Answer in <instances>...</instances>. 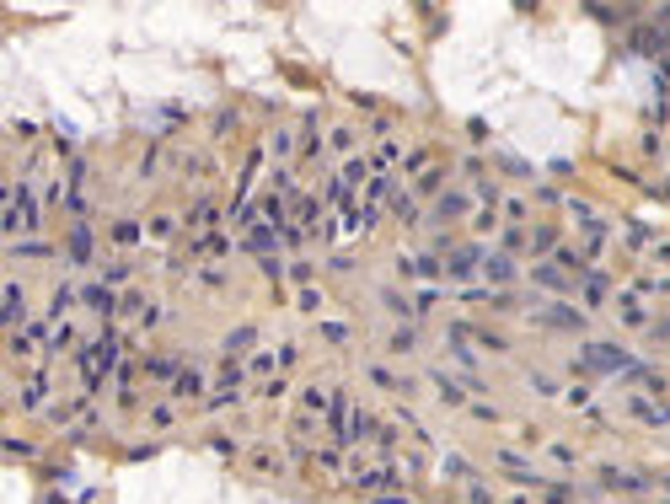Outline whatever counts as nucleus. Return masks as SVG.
Segmentation results:
<instances>
[{"label": "nucleus", "instance_id": "nucleus-42", "mask_svg": "<svg viewBox=\"0 0 670 504\" xmlns=\"http://www.w3.org/2000/svg\"><path fill=\"white\" fill-rule=\"evenodd\" d=\"M403 166H407V172H429V150H407Z\"/></svg>", "mask_w": 670, "mask_h": 504}, {"label": "nucleus", "instance_id": "nucleus-30", "mask_svg": "<svg viewBox=\"0 0 670 504\" xmlns=\"http://www.w3.org/2000/svg\"><path fill=\"white\" fill-rule=\"evenodd\" d=\"M76 413H81V408H70V403H49V408H43V419L54 424V429H64V424L76 419Z\"/></svg>", "mask_w": 670, "mask_h": 504}, {"label": "nucleus", "instance_id": "nucleus-8", "mask_svg": "<svg viewBox=\"0 0 670 504\" xmlns=\"http://www.w3.org/2000/svg\"><path fill=\"white\" fill-rule=\"evenodd\" d=\"M0 317H6V327H27V295H21V284H6Z\"/></svg>", "mask_w": 670, "mask_h": 504}, {"label": "nucleus", "instance_id": "nucleus-18", "mask_svg": "<svg viewBox=\"0 0 670 504\" xmlns=\"http://www.w3.org/2000/svg\"><path fill=\"white\" fill-rule=\"evenodd\" d=\"M483 279H493V284H509V279H515L509 252H488V258H483Z\"/></svg>", "mask_w": 670, "mask_h": 504}, {"label": "nucleus", "instance_id": "nucleus-10", "mask_svg": "<svg viewBox=\"0 0 670 504\" xmlns=\"http://www.w3.org/2000/svg\"><path fill=\"white\" fill-rule=\"evenodd\" d=\"M327 408H333V392H327V386H306V392H301V424H306V419L317 424Z\"/></svg>", "mask_w": 670, "mask_h": 504}, {"label": "nucleus", "instance_id": "nucleus-7", "mask_svg": "<svg viewBox=\"0 0 670 504\" xmlns=\"http://www.w3.org/2000/svg\"><path fill=\"white\" fill-rule=\"evenodd\" d=\"M322 156V113H306L301 123V162H317Z\"/></svg>", "mask_w": 670, "mask_h": 504}, {"label": "nucleus", "instance_id": "nucleus-27", "mask_svg": "<svg viewBox=\"0 0 670 504\" xmlns=\"http://www.w3.org/2000/svg\"><path fill=\"white\" fill-rule=\"evenodd\" d=\"M365 172H370V162H360V156H349V162H344V172H338V177H344V188H349V193H354V188H360V182H365Z\"/></svg>", "mask_w": 670, "mask_h": 504}, {"label": "nucleus", "instance_id": "nucleus-43", "mask_svg": "<svg viewBox=\"0 0 670 504\" xmlns=\"http://www.w3.org/2000/svg\"><path fill=\"white\" fill-rule=\"evenodd\" d=\"M172 419H177V408H172V403L150 408V424H156V429H166V424H172Z\"/></svg>", "mask_w": 670, "mask_h": 504}, {"label": "nucleus", "instance_id": "nucleus-19", "mask_svg": "<svg viewBox=\"0 0 670 504\" xmlns=\"http://www.w3.org/2000/svg\"><path fill=\"white\" fill-rule=\"evenodd\" d=\"M76 295H81L76 284H54V301H49V322H64V311L76 306Z\"/></svg>", "mask_w": 670, "mask_h": 504}, {"label": "nucleus", "instance_id": "nucleus-2", "mask_svg": "<svg viewBox=\"0 0 670 504\" xmlns=\"http://www.w3.org/2000/svg\"><path fill=\"white\" fill-rule=\"evenodd\" d=\"M113 360H118V327L107 322V327H102V338L81 349V392H97V386L107 381V370H118Z\"/></svg>", "mask_w": 670, "mask_h": 504}, {"label": "nucleus", "instance_id": "nucleus-33", "mask_svg": "<svg viewBox=\"0 0 670 504\" xmlns=\"http://www.w3.org/2000/svg\"><path fill=\"white\" fill-rule=\"evenodd\" d=\"M76 343V333H70V322H54V338H49V354H60V349H70Z\"/></svg>", "mask_w": 670, "mask_h": 504}, {"label": "nucleus", "instance_id": "nucleus-34", "mask_svg": "<svg viewBox=\"0 0 670 504\" xmlns=\"http://www.w3.org/2000/svg\"><path fill=\"white\" fill-rule=\"evenodd\" d=\"M552 247H558V236H552L547 225H542V231H536V236H531V252H536V258H547Z\"/></svg>", "mask_w": 670, "mask_h": 504}, {"label": "nucleus", "instance_id": "nucleus-22", "mask_svg": "<svg viewBox=\"0 0 670 504\" xmlns=\"http://www.w3.org/2000/svg\"><path fill=\"white\" fill-rule=\"evenodd\" d=\"M391 215H397V220H403V225H413V220H418V199H413V193H403V188H397V193H391Z\"/></svg>", "mask_w": 670, "mask_h": 504}, {"label": "nucleus", "instance_id": "nucleus-11", "mask_svg": "<svg viewBox=\"0 0 670 504\" xmlns=\"http://www.w3.org/2000/svg\"><path fill=\"white\" fill-rule=\"evenodd\" d=\"M81 301L91 306L97 317H113V311H118V295H113V284H86V290H81Z\"/></svg>", "mask_w": 670, "mask_h": 504}, {"label": "nucleus", "instance_id": "nucleus-56", "mask_svg": "<svg viewBox=\"0 0 670 504\" xmlns=\"http://www.w3.org/2000/svg\"><path fill=\"white\" fill-rule=\"evenodd\" d=\"M665 488H670V478H665Z\"/></svg>", "mask_w": 670, "mask_h": 504}, {"label": "nucleus", "instance_id": "nucleus-12", "mask_svg": "<svg viewBox=\"0 0 670 504\" xmlns=\"http://www.w3.org/2000/svg\"><path fill=\"white\" fill-rule=\"evenodd\" d=\"M536 317L552 322V327H563V333H579V327H585V311H574V306H542Z\"/></svg>", "mask_w": 670, "mask_h": 504}, {"label": "nucleus", "instance_id": "nucleus-45", "mask_svg": "<svg viewBox=\"0 0 670 504\" xmlns=\"http://www.w3.org/2000/svg\"><path fill=\"white\" fill-rule=\"evenodd\" d=\"M370 504H413V499H407L403 488H381V494H376V499H370Z\"/></svg>", "mask_w": 670, "mask_h": 504}, {"label": "nucleus", "instance_id": "nucleus-3", "mask_svg": "<svg viewBox=\"0 0 670 504\" xmlns=\"http://www.w3.org/2000/svg\"><path fill=\"white\" fill-rule=\"evenodd\" d=\"M38 225V204L27 193V182L17 188H6V236H21V231H33Z\"/></svg>", "mask_w": 670, "mask_h": 504}, {"label": "nucleus", "instance_id": "nucleus-26", "mask_svg": "<svg viewBox=\"0 0 670 504\" xmlns=\"http://www.w3.org/2000/svg\"><path fill=\"white\" fill-rule=\"evenodd\" d=\"M70 258H76V263H91V231H86V225L70 231Z\"/></svg>", "mask_w": 670, "mask_h": 504}, {"label": "nucleus", "instance_id": "nucleus-48", "mask_svg": "<svg viewBox=\"0 0 670 504\" xmlns=\"http://www.w3.org/2000/svg\"><path fill=\"white\" fill-rule=\"evenodd\" d=\"M504 215H509V225L526 220V199H504Z\"/></svg>", "mask_w": 670, "mask_h": 504}, {"label": "nucleus", "instance_id": "nucleus-44", "mask_svg": "<svg viewBox=\"0 0 670 504\" xmlns=\"http://www.w3.org/2000/svg\"><path fill=\"white\" fill-rule=\"evenodd\" d=\"M11 252H17V258H43L49 247H43V242H11Z\"/></svg>", "mask_w": 670, "mask_h": 504}, {"label": "nucleus", "instance_id": "nucleus-47", "mask_svg": "<svg viewBox=\"0 0 670 504\" xmlns=\"http://www.w3.org/2000/svg\"><path fill=\"white\" fill-rule=\"evenodd\" d=\"M628 247H633V252H644V247H649V231H644V225H633V231H628Z\"/></svg>", "mask_w": 670, "mask_h": 504}, {"label": "nucleus", "instance_id": "nucleus-28", "mask_svg": "<svg viewBox=\"0 0 670 504\" xmlns=\"http://www.w3.org/2000/svg\"><path fill=\"white\" fill-rule=\"evenodd\" d=\"M268 150H274L279 162H290V150H295V134H290V129H274V134H268Z\"/></svg>", "mask_w": 670, "mask_h": 504}, {"label": "nucleus", "instance_id": "nucleus-23", "mask_svg": "<svg viewBox=\"0 0 670 504\" xmlns=\"http://www.w3.org/2000/svg\"><path fill=\"white\" fill-rule=\"evenodd\" d=\"M499 467H504L509 478H515V483H536V472H531V467H520V456H515V451H499Z\"/></svg>", "mask_w": 670, "mask_h": 504}, {"label": "nucleus", "instance_id": "nucleus-39", "mask_svg": "<svg viewBox=\"0 0 670 504\" xmlns=\"http://www.w3.org/2000/svg\"><path fill=\"white\" fill-rule=\"evenodd\" d=\"M322 338H327V343H344V338H349V322H338V317H333V322H322Z\"/></svg>", "mask_w": 670, "mask_h": 504}, {"label": "nucleus", "instance_id": "nucleus-16", "mask_svg": "<svg viewBox=\"0 0 670 504\" xmlns=\"http://www.w3.org/2000/svg\"><path fill=\"white\" fill-rule=\"evenodd\" d=\"M467 209H472V199H467V193H446V199L434 204V225H446V220H461Z\"/></svg>", "mask_w": 670, "mask_h": 504}, {"label": "nucleus", "instance_id": "nucleus-17", "mask_svg": "<svg viewBox=\"0 0 670 504\" xmlns=\"http://www.w3.org/2000/svg\"><path fill=\"white\" fill-rule=\"evenodd\" d=\"M43 392H49V370H33V376L21 381V408H27V413L43 408Z\"/></svg>", "mask_w": 670, "mask_h": 504}, {"label": "nucleus", "instance_id": "nucleus-21", "mask_svg": "<svg viewBox=\"0 0 670 504\" xmlns=\"http://www.w3.org/2000/svg\"><path fill=\"white\" fill-rule=\"evenodd\" d=\"M172 392H177V397H199V392H204V370H193V365H183V376L172 381Z\"/></svg>", "mask_w": 670, "mask_h": 504}, {"label": "nucleus", "instance_id": "nucleus-36", "mask_svg": "<svg viewBox=\"0 0 670 504\" xmlns=\"http://www.w3.org/2000/svg\"><path fill=\"white\" fill-rule=\"evenodd\" d=\"M407 268H413V274H418V279H434V274H440V258H413V263H407Z\"/></svg>", "mask_w": 670, "mask_h": 504}, {"label": "nucleus", "instance_id": "nucleus-32", "mask_svg": "<svg viewBox=\"0 0 670 504\" xmlns=\"http://www.w3.org/2000/svg\"><path fill=\"white\" fill-rule=\"evenodd\" d=\"M391 162H397V145H381V150L370 156V166H376V177H386V172H391Z\"/></svg>", "mask_w": 670, "mask_h": 504}, {"label": "nucleus", "instance_id": "nucleus-54", "mask_svg": "<svg viewBox=\"0 0 670 504\" xmlns=\"http://www.w3.org/2000/svg\"><path fill=\"white\" fill-rule=\"evenodd\" d=\"M649 338H660V343H670V322H654V327H649Z\"/></svg>", "mask_w": 670, "mask_h": 504}, {"label": "nucleus", "instance_id": "nucleus-25", "mask_svg": "<svg viewBox=\"0 0 670 504\" xmlns=\"http://www.w3.org/2000/svg\"><path fill=\"white\" fill-rule=\"evenodd\" d=\"M617 311H622V322H628V327H644V333H649V317H644V306H638V301H633V295H622V301H617Z\"/></svg>", "mask_w": 670, "mask_h": 504}, {"label": "nucleus", "instance_id": "nucleus-4", "mask_svg": "<svg viewBox=\"0 0 670 504\" xmlns=\"http://www.w3.org/2000/svg\"><path fill=\"white\" fill-rule=\"evenodd\" d=\"M601 488H617V494H649V478H644V472H622V467H601Z\"/></svg>", "mask_w": 670, "mask_h": 504}, {"label": "nucleus", "instance_id": "nucleus-24", "mask_svg": "<svg viewBox=\"0 0 670 504\" xmlns=\"http://www.w3.org/2000/svg\"><path fill=\"white\" fill-rule=\"evenodd\" d=\"M225 247H231V236H225V231H204L199 242H193V252H199V258H215V252H225Z\"/></svg>", "mask_w": 670, "mask_h": 504}, {"label": "nucleus", "instance_id": "nucleus-31", "mask_svg": "<svg viewBox=\"0 0 670 504\" xmlns=\"http://www.w3.org/2000/svg\"><path fill=\"white\" fill-rule=\"evenodd\" d=\"M145 370H150V381H177V376H183V370H177L172 360H150Z\"/></svg>", "mask_w": 670, "mask_h": 504}, {"label": "nucleus", "instance_id": "nucleus-53", "mask_svg": "<svg viewBox=\"0 0 670 504\" xmlns=\"http://www.w3.org/2000/svg\"><path fill=\"white\" fill-rule=\"evenodd\" d=\"M547 504H574V494L569 488H547Z\"/></svg>", "mask_w": 670, "mask_h": 504}, {"label": "nucleus", "instance_id": "nucleus-14", "mask_svg": "<svg viewBox=\"0 0 670 504\" xmlns=\"http://www.w3.org/2000/svg\"><path fill=\"white\" fill-rule=\"evenodd\" d=\"M215 215H220V204H215V199H199V204H193V209L183 215V225L204 236V231H215Z\"/></svg>", "mask_w": 670, "mask_h": 504}, {"label": "nucleus", "instance_id": "nucleus-40", "mask_svg": "<svg viewBox=\"0 0 670 504\" xmlns=\"http://www.w3.org/2000/svg\"><path fill=\"white\" fill-rule=\"evenodd\" d=\"M252 338H258V333H252V327H242V333H236V338L225 343V354H242V349H252Z\"/></svg>", "mask_w": 670, "mask_h": 504}, {"label": "nucleus", "instance_id": "nucleus-37", "mask_svg": "<svg viewBox=\"0 0 670 504\" xmlns=\"http://www.w3.org/2000/svg\"><path fill=\"white\" fill-rule=\"evenodd\" d=\"M526 231H520V225H509V231H504V252H526Z\"/></svg>", "mask_w": 670, "mask_h": 504}, {"label": "nucleus", "instance_id": "nucleus-38", "mask_svg": "<svg viewBox=\"0 0 670 504\" xmlns=\"http://www.w3.org/2000/svg\"><path fill=\"white\" fill-rule=\"evenodd\" d=\"M413 343H418V333H413V327H397V333H391V349H397V354H407Z\"/></svg>", "mask_w": 670, "mask_h": 504}, {"label": "nucleus", "instance_id": "nucleus-9", "mask_svg": "<svg viewBox=\"0 0 670 504\" xmlns=\"http://www.w3.org/2000/svg\"><path fill=\"white\" fill-rule=\"evenodd\" d=\"M483 258H488V252H483V242H472V247H461V252H450V258H446V274L467 279V274H472V268H477Z\"/></svg>", "mask_w": 670, "mask_h": 504}, {"label": "nucleus", "instance_id": "nucleus-13", "mask_svg": "<svg viewBox=\"0 0 670 504\" xmlns=\"http://www.w3.org/2000/svg\"><path fill=\"white\" fill-rule=\"evenodd\" d=\"M43 338H54V327H43V322H27L21 333H11V354H33Z\"/></svg>", "mask_w": 670, "mask_h": 504}, {"label": "nucleus", "instance_id": "nucleus-50", "mask_svg": "<svg viewBox=\"0 0 670 504\" xmlns=\"http://www.w3.org/2000/svg\"><path fill=\"white\" fill-rule=\"evenodd\" d=\"M467 504H493V494H488L483 483H472V488H467Z\"/></svg>", "mask_w": 670, "mask_h": 504}, {"label": "nucleus", "instance_id": "nucleus-46", "mask_svg": "<svg viewBox=\"0 0 670 504\" xmlns=\"http://www.w3.org/2000/svg\"><path fill=\"white\" fill-rule=\"evenodd\" d=\"M349 145H354V134H349V129H333V134H327V150H349Z\"/></svg>", "mask_w": 670, "mask_h": 504}, {"label": "nucleus", "instance_id": "nucleus-5", "mask_svg": "<svg viewBox=\"0 0 670 504\" xmlns=\"http://www.w3.org/2000/svg\"><path fill=\"white\" fill-rule=\"evenodd\" d=\"M633 49H638V54H665L670 49V27H660V21L633 27Z\"/></svg>", "mask_w": 670, "mask_h": 504}, {"label": "nucleus", "instance_id": "nucleus-55", "mask_svg": "<svg viewBox=\"0 0 670 504\" xmlns=\"http://www.w3.org/2000/svg\"><path fill=\"white\" fill-rule=\"evenodd\" d=\"M515 504H526V499H515Z\"/></svg>", "mask_w": 670, "mask_h": 504}, {"label": "nucleus", "instance_id": "nucleus-35", "mask_svg": "<svg viewBox=\"0 0 670 504\" xmlns=\"http://www.w3.org/2000/svg\"><path fill=\"white\" fill-rule=\"evenodd\" d=\"M113 242H118V247H134V242H140V225H129V220L113 225Z\"/></svg>", "mask_w": 670, "mask_h": 504}, {"label": "nucleus", "instance_id": "nucleus-20", "mask_svg": "<svg viewBox=\"0 0 670 504\" xmlns=\"http://www.w3.org/2000/svg\"><path fill=\"white\" fill-rule=\"evenodd\" d=\"M536 279L547 284L552 295H569V290H574V279L563 274V268H552V263H536Z\"/></svg>", "mask_w": 670, "mask_h": 504}, {"label": "nucleus", "instance_id": "nucleus-29", "mask_svg": "<svg viewBox=\"0 0 670 504\" xmlns=\"http://www.w3.org/2000/svg\"><path fill=\"white\" fill-rule=\"evenodd\" d=\"M579 290H585L590 306H601V301H606V274H585V284H579Z\"/></svg>", "mask_w": 670, "mask_h": 504}, {"label": "nucleus", "instance_id": "nucleus-41", "mask_svg": "<svg viewBox=\"0 0 670 504\" xmlns=\"http://www.w3.org/2000/svg\"><path fill=\"white\" fill-rule=\"evenodd\" d=\"M370 381H376V386H386V392H391V386H403L397 376H391V370H386V365H370Z\"/></svg>", "mask_w": 670, "mask_h": 504}, {"label": "nucleus", "instance_id": "nucleus-51", "mask_svg": "<svg viewBox=\"0 0 670 504\" xmlns=\"http://www.w3.org/2000/svg\"><path fill=\"white\" fill-rule=\"evenodd\" d=\"M301 306H306V311H317V306H322V290H311V284H306V290H301Z\"/></svg>", "mask_w": 670, "mask_h": 504}, {"label": "nucleus", "instance_id": "nucleus-15", "mask_svg": "<svg viewBox=\"0 0 670 504\" xmlns=\"http://www.w3.org/2000/svg\"><path fill=\"white\" fill-rule=\"evenodd\" d=\"M628 413H633L638 424H670V408H665V403H649V397H633Z\"/></svg>", "mask_w": 670, "mask_h": 504}, {"label": "nucleus", "instance_id": "nucleus-49", "mask_svg": "<svg viewBox=\"0 0 670 504\" xmlns=\"http://www.w3.org/2000/svg\"><path fill=\"white\" fill-rule=\"evenodd\" d=\"M381 301H386V306H391V311H397V317H407V295H397V290H386Z\"/></svg>", "mask_w": 670, "mask_h": 504}, {"label": "nucleus", "instance_id": "nucleus-6", "mask_svg": "<svg viewBox=\"0 0 670 504\" xmlns=\"http://www.w3.org/2000/svg\"><path fill=\"white\" fill-rule=\"evenodd\" d=\"M279 242H285V231H279V225H268V220H258L252 231H247V247H252L258 258H274V247H279Z\"/></svg>", "mask_w": 670, "mask_h": 504}, {"label": "nucleus", "instance_id": "nucleus-52", "mask_svg": "<svg viewBox=\"0 0 670 504\" xmlns=\"http://www.w3.org/2000/svg\"><path fill=\"white\" fill-rule=\"evenodd\" d=\"M472 419H483V424H493V419H499V408H488V403H472Z\"/></svg>", "mask_w": 670, "mask_h": 504}, {"label": "nucleus", "instance_id": "nucleus-1", "mask_svg": "<svg viewBox=\"0 0 670 504\" xmlns=\"http://www.w3.org/2000/svg\"><path fill=\"white\" fill-rule=\"evenodd\" d=\"M569 370L574 376H628V370H638V360H633L622 343H585Z\"/></svg>", "mask_w": 670, "mask_h": 504}]
</instances>
